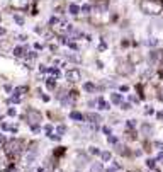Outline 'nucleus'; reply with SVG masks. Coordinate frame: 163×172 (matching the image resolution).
<instances>
[{
  "label": "nucleus",
  "mask_w": 163,
  "mask_h": 172,
  "mask_svg": "<svg viewBox=\"0 0 163 172\" xmlns=\"http://www.w3.org/2000/svg\"><path fill=\"white\" fill-rule=\"evenodd\" d=\"M87 118H88L90 119V121H99V116H97V114H88V116H87Z\"/></svg>",
  "instance_id": "9b49d317"
},
{
  "label": "nucleus",
  "mask_w": 163,
  "mask_h": 172,
  "mask_svg": "<svg viewBox=\"0 0 163 172\" xmlns=\"http://www.w3.org/2000/svg\"><path fill=\"white\" fill-rule=\"evenodd\" d=\"M20 141L19 140H12V141H9V143H7V153H9V155H17V153L20 152Z\"/></svg>",
  "instance_id": "7ed1b4c3"
},
{
  "label": "nucleus",
  "mask_w": 163,
  "mask_h": 172,
  "mask_svg": "<svg viewBox=\"0 0 163 172\" xmlns=\"http://www.w3.org/2000/svg\"><path fill=\"white\" fill-rule=\"evenodd\" d=\"M92 172H102V165H100V164H93V165H92Z\"/></svg>",
  "instance_id": "6e6552de"
},
{
  "label": "nucleus",
  "mask_w": 163,
  "mask_h": 172,
  "mask_svg": "<svg viewBox=\"0 0 163 172\" xmlns=\"http://www.w3.org/2000/svg\"><path fill=\"white\" fill-rule=\"evenodd\" d=\"M99 106H100V109H109V108H107V104H106V101H104V99H99Z\"/></svg>",
  "instance_id": "9d476101"
},
{
  "label": "nucleus",
  "mask_w": 163,
  "mask_h": 172,
  "mask_svg": "<svg viewBox=\"0 0 163 172\" xmlns=\"http://www.w3.org/2000/svg\"><path fill=\"white\" fill-rule=\"evenodd\" d=\"M163 9V0H141V10L144 14H160Z\"/></svg>",
  "instance_id": "f257e3e1"
},
{
  "label": "nucleus",
  "mask_w": 163,
  "mask_h": 172,
  "mask_svg": "<svg viewBox=\"0 0 163 172\" xmlns=\"http://www.w3.org/2000/svg\"><path fill=\"white\" fill-rule=\"evenodd\" d=\"M66 79L70 80V82H78V80H80V70H77V68L68 70L66 72Z\"/></svg>",
  "instance_id": "20e7f679"
},
{
  "label": "nucleus",
  "mask_w": 163,
  "mask_h": 172,
  "mask_svg": "<svg viewBox=\"0 0 163 172\" xmlns=\"http://www.w3.org/2000/svg\"><path fill=\"white\" fill-rule=\"evenodd\" d=\"M70 10H71V14H78V7L77 5H71Z\"/></svg>",
  "instance_id": "ddd939ff"
},
{
  "label": "nucleus",
  "mask_w": 163,
  "mask_h": 172,
  "mask_svg": "<svg viewBox=\"0 0 163 172\" xmlns=\"http://www.w3.org/2000/svg\"><path fill=\"white\" fill-rule=\"evenodd\" d=\"M71 118H73V119H80V121H83V116L80 114V112H71Z\"/></svg>",
  "instance_id": "1a4fd4ad"
},
{
  "label": "nucleus",
  "mask_w": 163,
  "mask_h": 172,
  "mask_svg": "<svg viewBox=\"0 0 163 172\" xmlns=\"http://www.w3.org/2000/svg\"><path fill=\"white\" fill-rule=\"evenodd\" d=\"M85 89L87 90H93V85H92V84H85Z\"/></svg>",
  "instance_id": "2eb2a0df"
},
{
  "label": "nucleus",
  "mask_w": 163,
  "mask_h": 172,
  "mask_svg": "<svg viewBox=\"0 0 163 172\" xmlns=\"http://www.w3.org/2000/svg\"><path fill=\"white\" fill-rule=\"evenodd\" d=\"M161 75H163V68H161Z\"/></svg>",
  "instance_id": "f3484780"
},
{
  "label": "nucleus",
  "mask_w": 163,
  "mask_h": 172,
  "mask_svg": "<svg viewBox=\"0 0 163 172\" xmlns=\"http://www.w3.org/2000/svg\"><path fill=\"white\" fill-rule=\"evenodd\" d=\"M160 99H161V101H163V90H161V96H160Z\"/></svg>",
  "instance_id": "dca6fc26"
},
{
  "label": "nucleus",
  "mask_w": 163,
  "mask_h": 172,
  "mask_svg": "<svg viewBox=\"0 0 163 172\" xmlns=\"http://www.w3.org/2000/svg\"><path fill=\"white\" fill-rule=\"evenodd\" d=\"M12 5L17 7V9H24L27 5V0H12Z\"/></svg>",
  "instance_id": "423d86ee"
},
{
  "label": "nucleus",
  "mask_w": 163,
  "mask_h": 172,
  "mask_svg": "<svg viewBox=\"0 0 163 172\" xmlns=\"http://www.w3.org/2000/svg\"><path fill=\"white\" fill-rule=\"evenodd\" d=\"M26 119H27V123L31 124L32 128H36L39 123H41V114H39L36 109H29L27 114H26Z\"/></svg>",
  "instance_id": "f03ea898"
},
{
  "label": "nucleus",
  "mask_w": 163,
  "mask_h": 172,
  "mask_svg": "<svg viewBox=\"0 0 163 172\" xmlns=\"http://www.w3.org/2000/svg\"><path fill=\"white\" fill-rule=\"evenodd\" d=\"M112 101H114L115 104H119V102H121V96H117V94H112Z\"/></svg>",
  "instance_id": "f8f14e48"
},
{
  "label": "nucleus",
  "mask_w": 163,
  "mask_h": 172,
  "mask_svg": "<svg viewBox=\"0 0 163 172\" xmlns=\"http://www.w3.org/2000/svg\"><path fill=\"white\" fill-rule=\"evenodd\" d=\"M102 159H104V160H109V159H111V153L104 152V153H102Z\"/></svg>",
  "instance_id": "4468645a"
},
{
  "label": "nucleus",
  "mask_w": 163,
  "mask_h": 172,
  "mask_svg": "<svg viewBox=\"0 0 163 172\" xmlns=\"http://www.w3.org/2000/svg\"><path fill=\"white\" fill-rule=\"evenodd\" d=\"M24 51H26L24 48H16V50H14V55H16V56H22Z\"/></svg>",
  "instance_id": "0eeeda50"
},
{
  "label": "nucleus",
  "mask_w": 163,
  "mask_h": 172,
  "mask_svg": "<svg viewBox=\"0 0 163 172\" xmlns=\"http://www.w3.org/2000/svg\"><path fill=\"white\" fill-rule=\"evenodd\" d=\"M117 70H119V74H126V75H128V74H131V72H133V68L129 67L128 63H121Z\"/></svg>",
  "instance_id": "39448f33"
}]
</instances>
